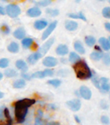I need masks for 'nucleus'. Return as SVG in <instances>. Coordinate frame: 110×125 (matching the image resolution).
I'll return each mask as SVG.
<instances>
[{"label": "nucleus", "mask_w": 110, "mask_h": 125, "mask_svg": "<svg viewBox=\"0 0 110 125\" xmlns=\"http://www.w3.org/2000/svg\"><path fill=\"white\" fill-rule=\"evenodd\" d=\"M69 52V48L66 45H64V44H61V45H59L58 47L56 48V54L59 56H65L66 54H68Z\"/></svg>", "instance_id": "14"}, {"label": "nucleus", "mask_w": 110, "mask_h": 125, "mask_svg": "<svg viewBox=\"0 0 110 125\" xmlns=\"http://www.w3.org/2000/svg\"><path fill=\"white\" fill-rule=\"evenodd\" d=\"M46 75L45 74H44V71L42 70V71H36L35 72L34 74H32L31 75V78H36V79H43L45 78Z\"/></svg>", "instance_id": "31"}, {"label": "nucleus", "mask_w": 110, "mask_h": 125, "mask_svg": "<svg viewBox=\"0 0 110 125\" xmlns=\"http://www.w3.org/2000/svg\"><path fill=\"white\" fill-rule=\"evenodd\" d=\"M79 95L83 98V99H86V100H89L92 97V93L91 90L86 86H82V87L79 88Z\"/></svg>", "instance_id": "9"}, {"label": "nucleus", "mask_w": 110, "mask_h": 125, "mask_svg": "<svg viewBox=\"0 0 110 125\" xmlns=\"http://www.w3.org/2000/svg\"><path fill=\"white\" fill-rule=\"evenodd\" d=\"M73 70L77 77L80 80H88L92 76V70L84 60H80L74 63Z\"/></svg>", "instance_id": "3"}, {"label": "nucleus", "mask_w": 110, "mask_h": 125, "mask_svg": "<svg viewBox=\"0 0 110 125\" xmlns=\"http://www.w3.org/2000/svg\"><path fill=\"white\" fill-rule=\"evenodd\" d=\"M61 83H62V82L60 80V79H52V80L47 81V84L51 85L52 87H55V88H57V87H60Z\"/></svg>", "instance_id": "29"}, {"label": "nucleus", "mask_w": 110, "mask_h": 125, "mask_svg": "<svg viewBox=\"0 0 110 125\" xmlns=\"http://www.w3.org/2000/svg\"><path fill=\"white\" fill-rule=\"evenodd\" d=\"M7 50L8 52H10L11 53H17L20 50V46L18 45L17 42L16 41H12L9 44V45L7 46Z\"/></svg>", "instance_id": "16"}, {"label": "nucleus", "mask_w": 110, "mask_h": 125, "mask_svg": "<svg viewBox=\"0 0 110 125\" xmlns=\"http://www.w3.org/2000/svg\"><path fill=\"white\" fill-rule=\"evenodd\" d=\"M1 1H3V2H6L7 0H1Z\"/></svg>", "instance_id": "52"}, {"label": "nucleus", "mask_w": 110, "mask_h": 125, "mask_svg": "<svg viewBox=\"0 0 110 125\" xmlns=\"http://www.w3.org/2000/svg\"><path fill=\"white\" fill-rule=\"evenodd\" d=\"M90 79L92 80V82H93V84L95 85V87H97V88L99 89V87H100L99 79H100V78H98L97 75H96V74L94 73V72H92V76H91V78H90Z\"/></svg>", "instance_id": "32"}, {"label": "nucleus", "mask_w": 110, "mask_h": 125, "mask_svg": "<svg viewBox=\"0 0 110 125\" xmlns=\"http://www.w3.org/2000/svg\"><path fill=\"white\" fill-rule=\"evenodd\" d=\"M47 108H49V109L51 110H55L57 108V106L55 105V104H49L48 105H47Z\"/></svg>", "instance_id": "43"}, {"label": "nucleus", "mask_w": 110, "mask_h": 125, "mask_svg": "<svg viewBox=\"0 0 110 125\" xmlns=\"http://www.w3.org/2000/svg\"><path fill=\"white\" fill-rule=\"evenodd\" d=\"M3 78H4V74L0 72V81H2Z\"/></svg>", "instance_id": "48"}, {"label": "nucleus", "mask_w": 110, "mask_h": 125, "mask_svg": "<svg viewBox=\"0 0 110 125\" xmlns=\"http://www.w3.org/2000/svg\"><path fill=\"white\" fill-rule=\"evenodd\" d=\"M77 26H78L77 22L74 21H66L65 22V29L68 30V31H75L77 28Z\"/></svg>", "instance_id": "18"}, {"label": "nucleus", "mask_w": 110, "mask_h": 125, "mask_svg": "<svg viewBox=\"0 0 110 125\" xmlns=\"http://www.w3.org/2000/svg\"><path fill=\"white\" fill-rule=\"evenodd\" d=\"M35 44V40H33L32 38H26L25 37L24 39L22 40V46L23 47L24 49H29L31 48L32 46Z\"/></svg>", "instance_id": "15"}, {"label": "nucleus", "mask_w": 110, "mask_h": 125, "mask_svg": "<svg viewBox=\"0 0 110 125\" xmlns=\"http://www.w3.org/2000/svg\"><path fill=\"white\" fill-rule=\"evenodd\" d=\"M74 49L76 50V52H78L79 54H84L85 53V49H84L83 44L80 41H76L74 43Z\"/></svg>", "instance_id": "23"}, {"label": "nucleus", "mask_w": 110, "mask_h": 125, "mask_svg": "<svg viewBox=\"0 0 110 125\" xmlns=\"http://www.w3.org/2000/svg\"><path fill=\"white\" fill-rule=\"evenodd\" d=\"M102 61H103V63L105 65H109L110 64V53L109 52H107V53H104L102 55Z\"/></svg>", "instance_id": "34"}, {"label": "nucleus", "mask_w": 110, "mask_h": 125, "mask_svg": "<svg viewBox=\"0 0 110 125\" xmlns=\"http://www.w3.org/2000/svg\"><path fill=\"white\" fill-rule=\"evenodd\" d=\"M47 125H60V124L58 122H50V123H48Z\"/></svg>", "instance_id": "45"}, {"label": "nucleus", "mask_w": 110, "mask_h": 125, "mask_svg": "<svg viewBox=\"0 0 110 125\" xmlns=\"http://www.w3.org/2000/svg\"><path fill=\"white\" fill-rule=\"evenodd\" d=\"M99 83H100V91L103 94H106L110 91V81L109 79L106 78V77H101L99 79Z\"/></svg>", "instance_id": "6"}, {"label": "nucleus", "mask_w": 110, "mask_h": 125, "mask_svg": "<svg viewBox=\"0 0 110 125\" xmlns=\"http://www.w3.org/2000/svg\"><path fill=\"white\" fill-rule=\"evenodd\" d=\"M99 43L101 45V47L102 50L107 51V52L110 50V44L108 39L104 38V37H101V38L99 39Z\"/></svg>", "instance_id": "17"}, {"label": "nucleus", "mask_w": 110, "mask_h": 125, "mask_svg": "<svg viewBox=\"0 0 110 125\" xmlns=\"http://www.w3.org/2000/svg\"><path fill=\"white\" fill-rule=\"evenodd\" d=\"M0 125H13V122L7 121V120L4 119L0 121Z\"/></svg>", "instance_id": "39"}, {"label": "nucleus", "mask_w": 110, "mask_h": 125, "mask_svg": "<svg viewBox=\"0 0 110 125\" xmlns=\"http://www.w3.org/2000/svg\"><path fill=\"white\" fill-rule=\"evenodd\" d=\"M68 17L72 18V19H80V20H83V21H86L87 19H86L85 16L83 14V12H79V13H71V14H68L67 15Z\"/></svg>", "instance_id": "22"}, {"label": "nucleus", "mask_w": 110, "mask_h": 125, "mask_svg": "<svg viewBox=\"0 0 110 125\" xmlns=\"http://www.w3.org/2000/svg\"><path fill=\"white\" fill-rule=\"evenodd\" d=\"M22 77H23V80L25 81H30L31 80V75H28V74H26V73H23L22 74Z\"/></svg>", "instance_id": "40"}, {"label": "nucleus", "mask_w": 110, "mask_h": 125, "mask_svg": "<svg viewBox=\"0 0 110 125\" xmlns=\"http://www.w3.org/2000/svg\"><path fill=\"white\" fill-rule=\"evenodd\" d=\"M0 31L3 34L8 35L11 33V28L9 27V25H7L6 23H3L1 26H0Z\"/></svg>", "instance_id": "27"}, {"label": "nucleus", "mask_w": 110, "mask_h": 125, "mask_svg": "<svg viewBox=\"0 0 110 125\" xmlns=\"http://www.w3.org/2000/svg\"><path fill=\"white\" fill-rule=\"evenodd\" d=\"M66 105L72 110V111H78L81 108V101L78 99H74L66 102Z\"/></svg>", "instance_id": "7"}, {"label": "nucleus", "mask_w": 110, "mask_h": 125, "mask_svg": "<svg viewBox=\"0 0 110 125\" xmlns=\"http://www.w3.org/2000/svg\"><path fill=\"white\" fill-rule=\"evenodd\" d=\"M57 25H58V21H54L52 22H51L50 24H48V26L46 28L45 31L43 32L42 33V36H41V40H46L48 39V37L50 36L51 33L53 32V30L56 28Z\"/></svg>", "instance_id": "5"}, {"label": "nucleus", "mask_w": 110, "mask_h": 125, "mask_svg": "<svg viewBox=\"0 0 110 125\" xmlns=\"http://www.w3.org/2000/svg\"><path fill=\"white\" fill-rule=\"evenodd\" d=\"M80 60H81L80 56L76 53V52H71L70 55H69V61H70L71 62H72V63H76V62H77Z\"/></svg>", "instance_id": "24"}, {"label": "nucleus", "mask_w": 110, "mask_h": 125, "mask_svg": "<svg viewBox=\"0 0 110 125\" xmlns=\"http://www.w3.org/2000/svg\"><path fill=\"white\" fill-rule=\"evenodd\" d=\"M105 28H106L108 32H110V22H106V23H105Z\"/></svg>", "instance_id": "44"}, {"label": "nucleus", "mask_w": 110, "mask_h": 125, "mask_svg": "<svg viewBox=\"0 0 110 125\" xmlns=\"http://www.w3.org/2000/svg\"><path fill=\"white\" fill-rule=\"evenodd\" d=\"M101 123H103V124H106V125H108V123H109V117L108 116H102L101 117Z\"/></svg>", "instance_id": "38"}, {"label": "nucleus", "mask_w": 110, "mask_h": 125, "mask_svg": "<svg viewBox=\"0 0 110 125\" xmlns=\"http://www.w3.org/2000/svg\"><path fill=\"white\" fill-rule=\"evenodd\" d=\"M4 75H5V77L7 78H14V77H16L18 75V72L16 71L14 69H5L4 72Z\"/></svg>", "instance_id": "19"}, {"label": "nucleus", "mask_w": 110, "mask_h": 125, "mask_svg": "<svg viewBox=\"0 0 110 125\" xmlns=\"http://www.w3.org/2000/svg\"><path fill=\"white\" fill-rule=\"evenodd\" d=\"M58 60L53 57H46L42 61V64L47 68H53L58 64Z\"/></svg>", "instance_id": "8"}, {"label": "nucleus", "mask_w": 110, "mask_h": 125, "mask_svg": "<svg viewBox=\"0 0 110 125\" xmlns=\"http://www.w3.org/2000/svg\"><path fill=\"white\" fill-rule=\"evenodd\" d=\"M36 103L35 99H22L16 101L14 104L15 117L18 123H23L26 120V116L28 113V109Z\"/></svg>", "instance_id": "1"}, {"label": "nucleus", "mask_w": 110, "mask_h": 125, "mask_svg": "<svg viewBox=\"0 0 110 125\" xmlns=\"http://www.w3.org/2000/svg\"><path fill=\"white\" fill-rule=\"evenodd\" d=\"M75 1H76V2H77V3H79V2H80V1H81V0H75Z\"/></svg>", "instance_id": "51"}, {"label": "nucleus", "mask_w": 110, "mask_h": 125, "mask_svg": "<svg viewBox=\"0 0 110 125\" xmlns=\"http://www.w3.org/2000/svg\"><path fill=\"white\" fill-rule=\"evenodd\" d=\"M4 97V94L2 92V91H0V99H3Z\"/></svg>", "instance_id": "47"}, {"label": "nucleus", "mask_w": 110, "mask_h": 125, "mask_svg": "<svg viewBox=\"0 0 110 125\" xmlns=\"http://www.w3.org/2000/svg\"><path fill=\"white\" fill-rule=\"evenodd\" d=\"M52 0H40V2L35 3L37 6H41V7H47L52 4Z\"/></svg>", "instance_id": "33"}, {"label": "nucleus", "mask_w": 110, "mask_h": 125, "mask_svg": "<svg viewBox=\"0 0 110 125\" xmlns=\"http://www.w3.org/2000/svg\"><path fill=\"white\" fill-rule=\"evenodd\" d=\"M13 36L16 38V40H23L26 36V31H25L24 28L20 27V28H16L14 32H13Z\"/></svg>", "instance_id": "11"}, {"label": "nucleus", "mask_w": 110, "mask_h": 125, "mask_svg": "<svg viewBox=\"0 0 110 125\" xmlns=\"http://www.w3.org/2000/svg\"><path fill=\"white\" fill-rule=\"evenodd\" d=\"M98 1H104V0H98Z\"/></svg>", "instance_id": "54"}, {"label": "nucleus", "mask_w": 110, "mask_h": 125, "mask_svg": "<svg viewBox=\"0 0 110 125\" xmlns=\"http://www.w3.org/2000/svg\"><path fill=\"white\" fill-rule=\"evenodd\" d=\"M0 15H1V16H4V15H6L5 9H4V7H2V6H0Z\"/></svg>", "instance_id": "42"}, {"label": "nucleus", "mask_w": 110, "mask_h": 125, "mask_svg": "<svg viewBox=\"0 0 110 125\" xmlns=\"http://www.w3.org/2000/svg\"><path fill=\"white\" fill-rule=\"evenodd\" d=\"M75 119L77 121V123H80V120H79V118H78V116H75Z\"/></svg>", "instance_id": "49"}, {"label": "nucleus", "mask_w": 110, "mask_h": 125, "mask_svg": "<svg viewBox=\"0 0 110 125\" xmlns=\"http://www.w3.org/2000/svg\"><path fill=\"white\" fill-rule=\"evenodd\" d=\"M85 43L86 45H88V46L91 47V46H94L95 44H96V39H95L94 36H91V35H88V36L85 37Z\"/></svg>", "instance_id": "26"}, {"label": "nucleus", "mask_w": 110, "mask_h": 125, "mask_svg": "<svg viewBox=\"0 0 110 125\" xmlns=\"http://www.w3.org/2000/svg\"><path fill=\"white\" fill-rule=\"evenodd\" d=\"M46 13H47L49 16L55 17V16H58L59 15H60V10L57 9H51V8H48V9L46 10Z\"/></svg>", "instance_id": "28"}, {"label": "nucleus", "mask_w": 110, "mask_h": 125, "mask_svg": "<svg viewBox=\"0 0 110 125\" xmlns=\"http://www.w3.org/2000/svg\"><path fill=\"white\" fill-rule=\"evenodd\" d=\"M4 108H5L4 105L0 106V121L4 119Z\"/></svg>", "instance_id": "37"}, {"label": "nucleus", "mask_w": 110, "mask_h": 125, "mask_svg": "<svg viewBox=\"0 0 110 125\" xmlns=\"http://www.w3.org/2000/svg\"><path fill=\"white\" fill-rule=\"evenodd\" d=\"M41 10L38 7V6H35V7H32L30 9H28L27 10V16H29V17H38L41 15Z\"/></svg>", "instance_id": "10"}, {"label": "nucleus", "mask_w": 110, "mask_h": 125, "mask_svg": "<svg viewBox=\"0 0 110 125\" xmlns=\"http://www.w3.org/2000/svg\"><path fill=\"white\" fill-rule=\"evenodd\" d=\"M11 1H15V2H19V1H23V0H11Z\"/></svg>", "instance_id": "50"}, {"label": "nucleus", "mask_w": 110, "mask_h": 125, "mask_svg": "<svg viewBox=\"0 0 110 125\" xmlns=\"http://www.w3.org/2000/svg\"><path fill=\"white\" fill-rule=\"evenodd\" d=\"M42 118H43V111L41 109H38L35 119V125H42Z\"/></svg>", "instance_id": "21"}, {"label": "nucleus", "mask_w": 110, "mask_h": 125, "mask_svg": "<svg viewBox=\"0 0 110 125\" xmlns=\"http://www.w3.org/2000/svg\"><path fill=\"white\" fill-rule=\"evenodd\" d=\"M43 71H44V74H45L46 77H48V76L52 77L54 75V71L52 70V69H46V70H44Z\"/></svg>", "instance_id": "36"}, {"label": "nucleus", "mask_w": 110, "mask_h": 125, "mask_svg": "<svg viewBox=\"0 0 110 125\" xmlns=\"http://www.w3.org/2000/svg\"><path fill=\"white\" fill-rule=\"evenodd\" d=\"M10 65V60L6 57L0 58V69H7Z\"/></svg>", "instance_id": "30"}, {"label": "nucleus", "mask_w": 110, "mask_h": 125, "mask_svg": "<svg viewBox=\"0 0 110 125\" xmlns=\"http://www.w3.org/2000/svg\"><path fill=\"white\" fill-rule=\"evenodd\" d=\"M16 68L17 70H21L23 73H25V72L28 71V64H27V62H25L24 60L23 59H19L16 62Z\"/></svg>", "instance_id": "13"}, {"label": "nucleus", "mask_w": 110, "mask_h": 125, "mask_svg": "<svg viewBox=\"0 0 110 125\" xmlns=\"http://www.w3.org/2000/svg\"><path fill=\"white\" fill-rule=\"evenodd\" d=\"M101 107L104 110H107L108 108V104L106 103V101H101Z\"/></svg>", "instance_id": "41"}, {"label": "nucleus", "mask_w": 110, "mask_h": 125, "mask_svg": "<svg viewBox=\"0 0 110 125\" xmlns=\"http://www.w3.org/2000/svg\"><path fill=\"white\" fill-rule=\"evenodd\" d=\"M47 26H48V21L45 19L37 20V21H35V23H34V27H35V28L37 30L45 29Z\"/></svg>", "instance_id": "12"}, {"label": "nucleus", "mask_w": 110, "mask_h": 125, "mask_svg": "<svg viewBox=\"0 0 110 125\" xmlns=\"http://www.w3.org/2000/svg\"><path fill=\"white\" fill-rule=\"evenodd\" d=\"M12 86L16 89H23L26 87V81L23 79H18L13 82Z\"/></svg>", "instance_id": "20"}, {"label": "nucleus", "mask_w": 110, "mask_h": 125, "mask_svg": "<svg viewBox=\"0 0 110 125\" xmlns=\"http://www.w3.org/2000/svg\"><path fill=\"white\" fill-rule=\"evenodd\" d=\"M95 51H98V52H101V48H100V46H98V45H96V46H95Z\"/></svg>", "instance_id": "46"}, {"label": "nucleus", "mask_w": 110, "mask_h": 125, "mask_svg": "<svg viewBox=\"0 0 110 125\" xmlns=\"http://www.w3.org/2000/svg\"><path fill=\"white\" fill-rule=\"evenodd\" d=\"M102 16L105 18L110 19V7H105L102 10Z\"/></svg>", "instance_id": "35"}, {"label": "nucleus", "mask_w": 110, "mask_h": 125, "mask_svg": "<svg viewBox=\"0 0 110 125\" xmlns=\"http://www.w3.org/2000/svg\"><path fill=\"white\" fill-rule=\"evenodd\" d=\"M22 10L21 8L15 4H10L6 6L5 13L11 18H16L20 16Z\"/></svg>", "instance_id": "4"}, {"label": "nucleus", "mask_w": 110, "mask_h": 125, "mask_svg": "<svg viewBox=\"0 0 110 125\" xmlns=\"http://www.w3.org/2000/svg\"><path fill=\"white\" fill-rule=\"evenodd\" d=\"M108 3H109V4H110V0H108Z\"/></svg>", "instance_id": "55"}, {"label": "nucleus", "mask_w": 110, "mask_h": 125, "mask_svg": "<svg viewBox=\"0 0 110 125\" xmlns=\"http://www.w3.org/2000/svg\"><path fill=\"white\" fill-rule=\"evenodd\" d=\"M55 38H51L48 39V40L45 42L43 45L40 47H39L38 50L35 52V53L31 54L29 57H28V62L29 64L34 65L38 62L39 59H40L41 57H43L44 56L47 54V52L50 50V48L52 47V45H53Z\"/></svg>", "instance_id": "2"}, {"label": "nucleus", "mask_w": 110, "mask_h": 125, "mask_svg": "<svg viewBox=\"0 0 110 125\" xmlns=\"http://www.w3.org/2000/svg\"><path fill=\"white\" fill-rule=\"evenodd\" d=\"M108 41H109V44H110V36H109V38H108Z\"/></svg>", "instance_id": "53"}, {"label": "nucleus", "mask_w": 110, "mask_h": 125, "mask_svg": "<svg viewBox=\"0 0 110 125\" xmlns=\"http://www.w3.org/2000/svg\"><path fill=\"white\" fill-rule=\"evenodd\" d=\"M102 52H98V51H94L90 54V58L93 61H99L102 57Z\"/></svg>", "instance_id": "25"}]
</instances>
